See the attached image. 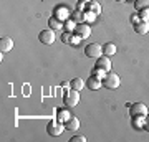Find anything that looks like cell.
<instances>
[{"label":"cell","instance_id":"obj_7","mask_svg":"<svg viewBox=\"0 0 149 142\" xmlns=\"http://www.w3.org/2000/svg\"><path fill=\"white\" fill-rule=\"evenodd\" d=\"M85 83H86V88H88V89L98 91V89H100V88L103 86V79H101V78H98L96 74H91V76L86 79Z\"/></svg>","mask_w":149,"mask_h":142},{"label":"cell","instance_id":"obj_2","mask_svg":"<svg viewBox=\"0 0 149 142\" xmlns=\"http://www.w3.org/2000/svg\"><path fill=\"white\" fill-rule=\"evenodd\" d=\"M119 84H121V79H119V76H118L116 73L108 71V74L103 78V86H104L106 89H118Z\"/></svg>","mask_w":149,"mask_h":142},{"label":"cell","instance_id":"obj_3","mask_svg":"<svg viewBox=\"0 0 149 142\" xmlns=\"http://www.w3.org/2000/svg\"><path fill=\"white\" fill-rule=\"evenodd\" d=\"M85 55L88 58H100V56H103V46L98 43H90L85 46Z\"/></svg>","mask_w":149,"mask_h":142},{"label":"cell","instance_id":"obj_13","mask_svg":"<svg viewBox=\"0 0 149 142\" xmlns=\"http://www.w3.org/2000/svg\"><path fill=\"white\" fill-rule=\"evenodd\" d=\"M55 17H58L61 20H68L70 18V10L65 5H58L55 8Z\"/></svg>","mask_w":149,"mask_h":142},{"label":"cell","instance_id":"obj_14","mask_svg":"<svg viewBox=\"0 0 149 142\" xmlns=\"http://www.w3.org/2000/svg\"><path fill=\"white\" fill-rule=\"evenodd\" d=\"M134 32L139 33V35H146L149 32V21H138V23H134Z\"/></svg>","mask_w":149,"mask_h":142},{"label":"cell","instance_id":"obj_18","mask_svg":"<svg viewBox=\"0 0 149 142\" xmlns=\"http://www.w3.org/2000/svg\"><path fill=\"white\" fill-rule=\"evenodd\" d=\"M85 86H86V83L81 78H74V79H71V83H70V88H73V89H76V91H81Z\"/></svg>","mask_w":149,"mask_h":142},{"label":"cell","instance_id":"obj_8","mask_svg":"<svg viewBox=\"0 0 149 142\" xmlns=\"http://www.w3.org/2000/svg\"><path fill=\"white\" fill-rule=\"evenodd\" d=\"M74 33L78 35V37H81L83 40H86V38L91 37V26L88 25V23H78L76 25V30H74Z\"/></svg>","mask_w":149,"mask_h":142},{"label":"cell","instance_id":"obj_16","mask_svg":"<svg viewBox=\"0 0 149 142\" xmlns=\"http://www.w3.org/2000/svg\"><path fill=\"white\" fill-rule=\"evenodd\" d=\"M118 48L114 43H104L103 45V55H106V56H113V55H116Z\"/></svg>","mask_w":149,"mask_h":142},{"label":"cell","instance_id":"obj_30","mask_svg":"<svg viewBox=\"0 0 149 142\" xmlns=\"http://www.w3.org/2000/svg\"><path fill=\"white\" fill-rule=\"evenodd\" d=\"M144 131H149V114L146 116V122H144Z\"/></svg>","mask_w":149,"mask_h":142},{"label":"cell","instance_id":"obj_27","mask_svg":"<svg viewBox=\"0 0 149 142\" xmlns=\"http://www.w3.org/2000/svg\"><path fill=\"white\" fill-rule=\"evenodd\" d=\"M86 137L85 136H73L71 137V142H85Z\"/></svg>","mask_w":149,"mask_h":142},{"label":"cell","instance_id":"obj_4","mask_svg":"<svg viewBox=\"0 0 149 142\" xmlns=\"http://www.w3.org/2000/svg\"><path fill=\"white\" fill-rule=\"evenodd\" d=\"M63 129H65V124H63V122H60L58 119L50 121V122H48V126H47V132H48L52 137L60 136V134L63 132Z\"/></svg>","mask_w":149,"mask_h":142},{"label":"cell","instance_id":"obj_10","mask_svg":"<svg viewBox=\"0 0 149 142\" xmlns=\"http://www.w3.org/2000/svg\"><path fill=\"white\" fill-rule=\"evenodd\" d=\"M13 48V40L10 37H2L0 38V51L2 53H8Z\"/></svg>","mask_w":149,"mask_h":142},{"label":"cell","instance_id":"obj_33","mask_svg":"<svg viewBox=\"0 0 149 142\" xmlns=\"http://www.w3.org/2000/svg\"><path fill=\"white\" fill-rule=\"evenodd\" d=\"M116 2H126V0H116Z\"/></svg>","mask_w":149,"mask_h":142},{"label":"cell","instance_id":"obj_25","mask_svg":"<svg viewBox=\"0 0 149 142\" xmlns=\"http://www.w3.org/2000/svg\"><path fill=\"white\" fill-rule=\"evenodd\" d=\"M93 74H96V76H98V78H104V76H106L108 74V71H104V69H101V68H95L93 69Z\"/></svg>","mask_w":149,"mask_h":142},{"label":"cell","instance_id":"obj_1","mask_svg":"<svg viewBox=\"0 0 149 142\" xmlns=\"http://www.w3.org/2000/svg\"><path fill=\"white\" fill-rule=\"evenodd\" d=\"M78 103H80V91L73 89V88L70 91H65V94H63V104L65 106L74 107V106H78Z\"/></svg>","mask_w":149,"mask_h":142},{"label":"cell","instance_id":"obj_23","mask_svg":"<svg viewBox=\"0 0 149 142\" xmlns=\"http://www.w3.org/2000/svg\"><path fill=\"white\" fill-rule=\"evenodd\" d=\"M139 18L143 21H149V8H143V10H139Z\"/></svg>","mask_w":149,"mask_h":142},{"label":"cell","instance_id":"obj_21","mask_svg":"<svg viewBox=\"0 0 149 142\" xmlns=\"http://www.w3.org/2000/svg\"><path fill=\"white\" fill-rule=\"evenodd\" d=\"M134 8L138 12L143 8H149V0H134Z\"/></svg>","mask_w":149,"mask_h":142},{"label":"cell","instance_id":"obj_17","mask_svg":"<svg viewBox=\"0 0 149 142\" xmlns=\"http://www.w3.org/2000/svg\"><path fill=\"white\" fill-rule=\"evenodd\" d=\"M144 122H146V117L144 116H136V117H133L131 126H133L134 129H144Z\"/></svg>","mask_w":149,"mask_h":142},{"label":"cell","instance_id":"obj_19","mask_svg":"<svg viewBox=\"0 0 149 142\" xmlns=\"http://www.w3.org/2000/svg\"><path fill=\"white\" fill-rule=\"evenodd\" d=\"M76 21L73 20V18H68V20H65V32H71L73 33L74 30H76Z\"/></svg>","mask_w":149,"mask_h":142},{"label":"cell","instance_id":"obj_15","mask_svg":"<svg viewBox=\"0 0 149 142\" xmlns=\"http://www.w3.org/2000/svg\"><path fill=\"white\" fill-rule=\"evenodd\" d=\"M65 129H66V131H70V132L78 131V129H80V119L73 116L68 122H66V124H65Z\"/></svg>","mask_w":149,"mask_h":142},{"label":"cell","instance_id":"obj_5","mask_svg":"<svg viewBox=\"0 0 149 142\" xmlns=\"http://www.w3.org/2000/svg\"><path fill=\"white\" fill-rule=\"evenodd\" d=\"M129 114L131 117H136V116H148V106L144 104V103H134V104L129 106Z\"/></svg>","mask_w":149,"mask_h":142},{"label":"cell","instance_id":"obj_12","mask_svg":"<svg viewBox=\"0 0 149 142\" xmlns=\"http://www.w3.org/2000/svg\"><path fill=\"white\" fill-rule=\"evenodd\" d=\"M71 114H70V109H65V107H61V109L56 111V119H58L60 122H63V124H66V122L71 119Z\"/></svg>","mask_w":149,"mask_h":142},{"label":"cell","instance_id":"obj_11","mask_svg":"<svg viewBox=\"0 0 149 142\" xmlns=\"http://www.w3.org/2000/svg\"><path fill=\"white\" fill-rule=\"evenodd\" d=\"M48 26H50L52 30H61V28H65V20H61V18L53 15L48 20Z\"/></svg>","mask_w":149,"mask_h":142},{"label":"cell","instance_id":"obj_29","mask_svg":"<svg viewBox=\"0 0 149 142\" xmlns=\"http://www.w3.org/2000/svg\"><path fill=\"white\" fill-rule=\"evenodd\" d=\"M76 10L85 12V3H83V2H78V3H76Z\"/></svg>","mask_w":149,"mask_h":142},{"label":"cell","instance_id":"obj_31","mask_svg":"<svg viewBox=\"0 0 149 142\" xmlns=\"http://www.w3.org/2000/svg\"><path fill=\"white\" fill-rule=\"evenodd\" d=\"M131 21L133 23H138V21H141V18H139V15H133L131 17Z\"/></svg>","mask_w":149,"mask_h":142},{"label":"cell","instance_id":"obj_9","mask_svg":"<svg viewBox=\"0 0 149 142\" xmlns=\"http://www.w3.org/2000/svg\"><path fill=\"white\" fill-rule=\"evenodd\" d=\"M111 66H113L111 60H109V56H106V55L96 58V68H101V69H104V71H111Z\"/></svg>","mask_w":149,"mask_h":142},{"label":"cell","instance_id":"obj_22","mask_svg":"<svg viewBox=\"0 0 149 142\" xmlns=\"http://www.w3.org/2000/svg\"><path fill=\"white\" fill-rule=\"evenodd\" d=\"M88 5H90V12H93V13H96V15H100V13H101V5H100L98 2L93 0V2L88 3Z\"/></svg>","mask_w":149,"mask_h":142},{"label":"cell","instance_id":"obj_32","mask_svg":"<svg viewBox=\"0 0 149 142\" xmlns=\"http://www.w3.org/2000/svg\"><path fill=\"white\" fill-rule=\"evenodd\" d=\"M78 2H83V3H90V2H93V0H78Z\"/></svg>","mask_w":149,"mask_h":142},{"label":"cell","instance_id":"obj_6","mask_svg":"<svg viewBox=\"0 0 149 142\" xmlns=\"http://www.w3.org/2000/svg\"><path fill=\"white\" fill-rule=\"evenodd\" d=\"M38 40L43 43V45H52V43L56 40V37H55V32L52 30V28H48V30H42L40 32V35H38Z\"/></svg>","mask_w":149,"mask_h":142},{"label":"cell","instance_id":"obj_26","mask_svg":"<svg viewBox=\"0 0 149 142\" xmlns=\"http://www.w3.org/2000/svg\"><path fill=\"white\" fill-rule=\"evenodd\" d=\"M96 17H98V15H96V13H93V12H90V10L85 12V21H93Z\"/></svg>","mask_w":149,"mask_h":142},{"label":"cell","instance_id":"obj_20","mask_svg":"<svg viewBox=\"0 0 149 142\" xmlns=\"http://www.w3.org/2000/svg\"><path fill=\"white\" fill-rule=\"evenodd\" d=\"M71 18H73L76 23H85V12L74 10V12H73V15H71Z\"/></svg>","mask_w":149,"mask_h":142},{"label":"cell","instance_id":"obj_24","mask_svg":"<svg viewBox=\"0 0 149 142\" xmlns=\"http://www.w3.org/2000/svg\"><path fill=\"white\" fill-rule=\"evenodd\" d=\"M71 40H73V35H71V32H63V35H61V42L63 43H71Z\"/></svg>","mask_w":149,"mask_h":142},{"label":"cell","instance_id":"obj_28","mask_svg":"<svg viewBox=\"0 0 149 142\" xmlns=\"http://www.w3.org/2000/svg\"><path fill=\"white\" fill-rule=\"evenodd\" d=\"M81 40H83V38H81V37H78V35L74 33V35H73V40H71V43H73V45H78V43H80Z\"/></svg>","mask_w":149,"mask_h":142}]
</instances>
